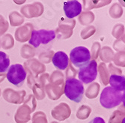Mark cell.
Segmentation results:
<instances>
[{"label":"cell","instance_id":"obj_9","mask_svg":"<svg viewBox=\"0 0 125 123\" xmlns=\"http://www.w3.org/2000/svg\"><path fill=\"white\" fill-rule=\"evenodd\" d=\"M110 87L118 92H124L125 89V79L124 76L112 74L109 77Z\"/></svg>","mask_w":125,"mask_h":123},{"label":"cell","instance_id":"obj_5","mask_svg":"<svg viewBox=\"0 0 125 123\" xmlns=\"http://www.w3.org/2000/svg\"><path fill=\"white\" fill-rule=\"evenodd\" d=\"M8 81L16 86H21L26 78V71L20 64L12 65L8 70L6 75Z\"/></svg>","mask_w":125,"mask_h":123},{"label":"cell","instance_id":"obj_8","mask_svg":"<svg viewBox=\"0 0 125 123\" xmlns=\"http://www.w3.org/2000/svg\"><path fill=\"white\" fill-rule=\"evenodd\" d=\"M52 61L54 66L59 70H65L69 65L68 56L62 51L56 52L53 56Z\"/></svg>","mask_w":125,"mask_h":123},{"label":"cell","instance_id":"obj_2","mask_svg":"<svg viewBox=\"0 0 125 123\" xmlns=\"http://www.w3.org/2000/svg\"><path fill=\"white\" fill-rule=\"evenodd\" d=\"M64 94L71 101L79 103L84 95V86L83 83L76 78H69L65 82Z\"/></svg>","mask_w":125,"mask_h":123},{"label":"cell","instance_id":"obj_4","mask_svg":"<svg viewBox=\"0 0 125 123\" xmlns=\"http://www.w3.org/2000/svg\"><path fill=\"white\" fill-rule=\"evenodd\" d=\"M55 38V32L53 30H33L29 43L35 47L41 44H47Z\"/></svg>","mask_w":125,"mask_h":123},{"label":"cell","instance_id":"obj_10","mask_svg":"<svg viewBox=\"0 0 125 123\" xmlns=\"http://www.w3.org/2000/svg\"><path fill=\"white\" fill-rule=\"evenodd\" d=\"M10 65V59L7 54L0 51V73H5L8 70Z\"/></svg>","mask_w":125,"mask_h":123},{"label":"cell","instance_id":"obj_1","mask_svg":"<svg viewBox=\"0 0 125 123\" xmlns=\"http://www.w3.org/2000/svg\"><path fill=\"white\" fill-rule=\"evenodd\" d=\"M124 97V92L116 91L110 86L104 89L100 97V102L102 107L106 109H112L119 105Z\"/></svg>","mask_w":125,"mask_h":123},{"label":"cell","instance_id":"obj_11","mask_svg":"<svg viewBox=\"0 0 125 123\" xmlns=\"http://www.w3.org/2000/svg\"><path fill=\"white\" fill-rule=\"evenodd\" d=\"M89 123H106L104 119L101 117H95L92 120H91Z\"/></svg>","mask_w":125,"mask_h":123},{"label":"cell","instance_id":"obj_3","mask_svg":"<svg viewBox=\"0 0 125 123\" xmlns=\"http://www.w3.org/2000/svg\"><path fill=\"white\" fill-rule=\"evenodd\" d=\"M70 60L74 67L81 68L90 62L91 53L89 50L85 47H76L70 53Z\"/></svg>","mask_w":125,"mask_h":123},{"label":"cell","instance_id":"obj_6","mask_svg":"<svg viewBox=\"0 0 125 123\" xmlns=\"http://www.w3.org/2000/svg\"><path fill=\"white\" fill-rule=\"evenodd\" d=\"M97 76V63L95 60L90 61V62L79 68L78 77L79 81L85 84L93 82Z\"/></svg>","mask_w":125,"mask_h":123},{"label":"cell","instance_id":"obj_7","mask_svg":"<svg viewBox=\"0 0 125 123\" xmlns=\"http://www.w3.org/2000/svg\"><path fill=\"white\" fill-rule=\"evenodd\" d=\"M82 5L78 1H67L64 3V11L66 17L69 19H73L80 14L82 12Z\"/></svg>","mask_w":125,"mask_h":123}]
</instances>
